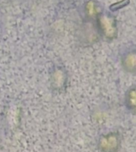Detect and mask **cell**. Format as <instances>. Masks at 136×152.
<instances>
[{
    "mask_svg": "<svg viewBox=\"0 0 136 152\" xmlns=\"http://www.w3.org/2000/svg\"><path fill=\"white\" fill-rule=\"evenodd\" d=\"M99 33L107 40H113L116 38L118 32L116 21L109 16H101L98 20Z\"/></svg>",
    "mask_w": 136,
    "mask_h": 152,
    "instance_id": "obj_1",
    "label": "cell"
},
{
    "mask_svg": "<svg viewBox=\"0 0 136 152\" xmlns=\"http://www.w3.org/2000/svg\"><path fill=\"white\" fill-rule=\"evenodd\" d=\"M124 69L130 73H136V50H131L124 54L121 59Z\"/></svg>",
    "mask_w": 136,
    "mask_h": 152,
    "instance_id": "obj_2",
    "label": "cell"
},
{
    "mask_svg": "<svg viewBox=\"0 0 136 152\" xmlns=\"http://www.w3.org/2000/svg\"><path fill=\"white\" fill-rule=\"evenodd\" d=\"M119 140L116 134H109L100 140V147L104 151L111 152L116 151L119 146Z\"/></svg>",
    "mask_w": 136,
    "mask_h": 152,
    "instance_id": "obj_3",
    "label": "cell"
},
{
    "mask_svg": "<svg viewBox=\"0 0 136 152\" xmlns=\"http://www.w3.org/2000/svg\"><path fill=\"white\" fill-rule=\"evenodd\" d=\"M125 104L130 112L136 113V86L127 90L125 96Z\"/></svg>",
    "mask_w": 136,
    "mask_h": 152,
    "instance_id": "obj_4",
    "label": "cell"
},
{
    "mask_svg": "<svg viewBox=\"0 0 136 152\" xmlns=\"http://www.w3.org/2000/svg\"><path fill=\"white\" fill-rule=\"evenodd\" d=\"M129 3H130V0H122L119 3H116L113 4V5H111L110 7V9L111 10H116L117 9H120V8L126 7V5H128Z\"/></svg>",
    "mask_w": 136,
    "mask_h": 152,
    "instance_id": "obj_5",
    "label": "cell"
}]
</instances>
